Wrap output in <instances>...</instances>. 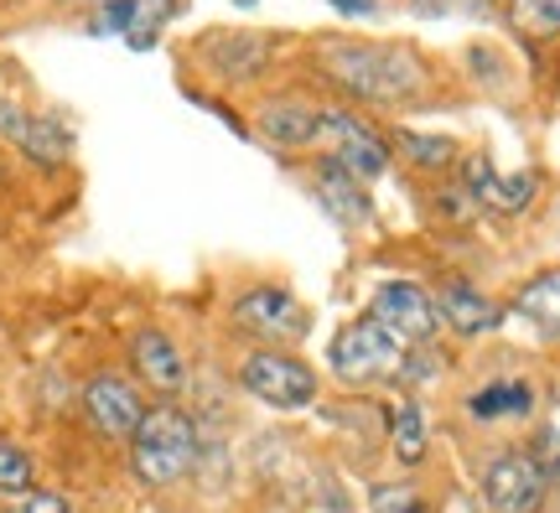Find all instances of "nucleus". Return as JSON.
<instances>
[{"label":"nucleus","mask_w":560,"mask_h":513,"mask_svg":"<svg viewBox=\"0 0 560 513\" xmlns=\"http://www.w3.org/2000/svg\"><path fill=\"white\" fill-rule=\"evenodd\" d=\"M317 62L322 73L348 89L353 100H369V104H405L420 94V62L405 53V47H389V42H342V37H327L317 42Z\"/></svg>","instance_id":"f257e3e1"},{"label":"nucleus","mask_w":560,"mask_h":513,"mask_svg":"<svg viewBox=\"0 0 560 513\" xmlns=\"http://www.w3.org/2000/svg\"><path fill=\"white\" fill-rule=\"evenodd\" d=\"M192 467H198V425L177 405H156L140 415L136 435H130V473L145 488H172Z\"/></svg>","instance_id":"f03ea898"},{"label":"nucleus","mask_w":560,"mask_h":513,"mask_svg":"<svg viewBox=\"0 0 560 513\" xmlns=\"http://www.w3.org/2000/svg\"><path fill=\"white\" fill-rule=\"evenodd\" d=\"M327 358H332V374H338L348 389H359V384H374V378L400 374L405 348L384 333L374 316H359V322L338 327V337H332Z\"/></svg>","instance_id":"7ed1b4c3"},{"label":"nucleus","mask_w":560,"mask_h":513,"mask_svg":"<svg viewBox=\"0 0 560 513\" xmlns=\"http://www.w3.org/2000/svg\"><path fill=\"white\" fill-rule=\"evenodd\" d=\"M322 151V161H332L342 172H353V177H380L384 166H389V140L359 119L353 109H322V125H317V140H312Z\"/></svg>","instance_id":"20e7f679"},{"label":"nucleus","mask_w":560,"mask_h":513,"mask_svg":"<svg viewBox=\"0 0 560 513\" xmlns=\"http://www.w3.org/2000/svg\"><path fill=\"white\" fill-rule=\"evenodd\" d=\"M240 384H244V395H255L260 405H270V410H301V405L317 399V374H312L301 358L285 353V348L249 353L240 363Z\"/></svg>","instance_id":"39448f33"},{"label":"nucleus","mask_w":560,"mask_h":513,"mask_svg":"<svg viewBox=\"0 0 560 513\" xmlns=\"http://www.w3.org/2000/svg\"><path fill=\"white\" fill-rule=\"evenodd\" d=\"M234 327L249 337H260V342H270V348H280V342H296V337L312 333V316H306V306H301L285 285H255V291H244L240 301H234Z\"/></svg>","instance_id":"423d86ee"},{"label":"nucleus","mask_w":560,"mask_h":513,"mask_svg":"<svg viewBox=\"0 0 560 513\" xmlns=\"http://www.w3.org/2000/svg\"><path fill=\"white\" fill-rule=\"evenodd\" d=\"M550 477L529 452H503L482 467V498L488 513H540Z\"/></svg>","instance_id":"0eeeda50"},{"label":"nucleus","mask_w":560,"mask_h":513,"mask_svg":"<svg viewBox=\"0 0 560 513\" xmlns=\"http://www.w3.org/2000/svg\"><path fill=\"white\" fill-rule=\"evenodd\" d=\"M369 316H374L400 348L405 342H431V333H436V322H441L436 301L425 296L416 280H389V285H380L374 301H369Z\"/></svg>","instance_id":"6e6552de"},{"label":"nucleus","mask_w":560,"mask_h":513,"mask_svg":"<svg viewBox=\"0 0 560 513\" xmlns=\"http://www.w3.org/2000/svg\"><path fill=\"white\" fill-rule=\"evenodd\" d=\"M83 415L104 441H130L145 415V399L125 374H94L83 384Z\"/></svg>","instance_id":"1a4fd4ad"},{"label":"nucleus","mask_w":560,"mask_h":513,"mask_svg":"<svg viewBox=\"0 0 560 513\" xmlns=\"http://www.w3.org/2000/svg\"><path fill=\"white\" fill-rule=\"evenodd\" d=\"M0 140H11L16 151L37 161V166H62L73 156V136L68 125H58L52 115H32L21 104H0Z\"/></svg>","instance_id":"9d476101"},{"label":"nucleus","mask_w":560,"mask_h":513,"mask_svg":"<svg viewBox=\"0 0 560 513\" xmlns=\"http://www.w3.org/2000/svg\"><path fill=\"white\" fill-rule=\"evenodd\" d=\"M462 187L472 193V202L493 208V213H524V208L535 202V193H540V177H535V172L499 177L493 161L482 156V151H472V156L462 161Z\"/></svg>","instance_id":"9b49d317"},{"label":"nucleus","mask_w":560,"mask_h":513,"mask_svg":"<svg viewBox=\"0 0 560 513\" xmlns=\"http://www.w3.org/2000/svg\"><path fill=\"white\" fill-rule=\"evenodd\" d=\"M130 369H136L156 395H177L182 384H187V358L172 337L161 333V327H140L130 337Z\"/></svg>","instance_id":"f8f14e48"},{"label":"nucleus","mask_w":560,"mask_h":513,"mask_svg":"<svg viewBox=\"0 0 560 513\" xmlns=\"http://www.w3.org/2000/svg\"><path fill=\"white\" fill-rule=\"evenodd\" d=\"M312 193H317V202L327 208V213L338 218L342 229H353V223H369V213H374V202H369V193H363V177H353V172H342V166H332V161H322L317 177H312Z\"/></svg>","instance_id":"ddd939ff"},{"label":"nucleus","mask_w":560,"mask_h":513,"mask_svg":"<svg viewBox=\"0 0 560 513\" xmlns=\"http://www.w3.org/2000/svg\"><path fill=\"white\" fill-rule=\"evenodd\" d=\"M436 316L462 337H482V333H493V327H499V306L482 296V291H472L467 280H446V285H441Z\"/></svg>","instance_id":"4468645a"},{"label":"nucleus","mask_w":560,"mask_h":513,"mask_svg":"<svg viewBox=\"0 0 560 513\" xmlns=\"http://www.w3.org/2000/svg\"><path fill=\"white\" fill-rule=\"evenodd\" d=\"M317 125H322V104H306V100H270L260 109V136L285 145V151H301L317 140Z\"/></svg>","instance_id":"2eb2a0df"},{"label":"nucleus","mask_w":560,"mask_h":513,"mask_svg":"<svg viewBox=\"0 0 560 513\" xmlns=\"http://www.w3.org/2000/svg\"><path fill=\"white\" fill-rule=\"evenodd\" d=\"M514 312L540 337H560V270H545L514 296Z\"/></svg>","instance_id":"dca6fc26"},{"label":"nucleus","mask_w":560,"mask_h":513,"mask_svg":"<svg viewBox=\"0 0 560 513\" xmlns=\"http://www.w3.org/2000/svg\"><path fill=\"white\" fill-rule=\"evenodd\" d=\"M467 410L478 420H503V415H529L535 410V384L524 378H499V384H482L467 395Z\"/></svg>","instance_id":"f3484780"},{"label":"nucleus","mask_w":560,"mask_h":513,"mask_svg":"<svg viewBox=\"0 0 560 513\" xmlns=\"http://www.w3.org/2000/svg\"><path fill=\"white\" fill-rule=\"evenodd\" d=\"M265 58H270V47L260 37H223L213 42V68H219L223 79H249V73H260Z\"/></svg>","instance_id":"a211bd4d"},{"label":"nucleus","mask_w":560,"mask_h":513,"mask_svg":"<svg viewBox=\"0 0 560 513\" xmlns=\"http://www.w3.org/2000/svg\"><path fill=\"white\" fill-rule=\"evenodd\" d=\"M509 26L529 42L560 37V0H509Z\"/></svg>","instance_id":"6ab92c4d"},{"label":"nucleus","mask_w":560,"mask_h":513,"mask_svg":"<svg viewBox=\"0 0 560 513\" xmlns=\"http://www.w3.org/2000/svg\"><path fill=\"white\" fill-rule=\"evenodd\" d=\"M395 456H400L405 467H416L420 456H425V410H420L416 399H400L395 405Z\"/></svg>","instance_id":"aec40b11"},{"label":"nucleus","mask_w":560,"mask_h":513,"mask_svg":"<svg viewBox=\"0 0 560 513\" xmlns=\"http://www.w3.org/2000/svg\"><path fill=\"white\" fill-rule=\"evenodd\" d=\"M395 145H400L416 166H425V172H441V166H452V156H457V145L446 136H416V130H400Z\"/></svg>","instance_id":"412c9836"},{"label":"nucleus","mask_w":560,"mask_h":513,"mask_svg":"<svg viewBox=\"0 0 560 513\" xmlns=\"http://www.w3.org/2000/svg\"><path fill=\"white\" fill-rule=\"evenodd\" d=\"M172 5H177V0H136V21H130L125 42H130L136 53H145V47L161 37V26H166V16H172Z\"/></svg>","instance_id":"4be33fe9"},{"label":"nucleus","mask_w":560,"mask_h":513,"mask_svg":"<svg viewBox=\"0 0 560 513\" xmlns=\"http://www.w3.org/2000/svg\"><path fill=\"white\" fill-rule=\"evenodd\" d=\"M32 477H37L32 456L21 452L16 441H0V493H5V498L32 493Z\"/></svg>","instance_id":"5701e85b"},{"label":"nucleus","mask_w":560,"mask_h":513,"mask_svg":"<svg viewBox=\"0 0 560 513\" xmlns=\"http://www.w3.org/2000/svg\"><path fill=\"white\" fill-rule=\"evenodd\" d=\"M369 509H374V513H431V509H425V498H420L410 482H374Z\"/></svg>","instance_id":"b1692460"},{"label":"nucleus","mask_w":560,"mask_h":513,"mask_svg":"<svg viewBox=\"0 0 560 513\" xmlns=\"http://www.w3.org/2000/svg\"><path fill=\"white\" fill-rule=\"evenodd\" d=\"M130 21H136V0H104L100 11H94V21H89V32L94 37H125Z\"/></svg>","instance_id":"393cba45"},{"label":"nucleus","mask_w":560,"mask_h":513,"mask_svg":"<svg viewBox=\"0 0 560 513\" xmlns=\"http://www.w3.org/2000/svg\"><path fill=\"white\" fill-rule=\"evenodd\" d=\"M535 462L545 467V477L556 473L560 477V399L550 405V415H545V425H540V441H535Z\"/></svg>","instance_id":"a878e982"},{"label":"nucleus","mask_w":560,"mask_h":513,"mask_svg":"<svg viewBox=\"0 0 560 513\" xmlns=\"http://www.w3.org/2000/svg\"><path fill=\"white\" fill-rule=\"evenodd\" d=\"M0 513H73V503H68L62 493H37V488H32V493L11 498Z\"/></svg>","instance_id":"bb28decb"},{"label":"nucleus","mask_w":560,"mask_h":513,"mask_svg":"<svg viewBox=\"0 0 560 513\" xmlns=\"http://www.w3.org/2000/svg\"><path fill=\"white\" fill-rule=\"evenodd\" d=\"M493 0H416V16H482Z\"/></svg>","instance_id":"cd10ccee"},{"label":"nucleus","mask_w":560,"mask_h":513,"mask_svg":"<svg viewBox=\"0 0 560 513\" xmlns=\"http://www.w3.org/2000/svg\"><path fill=\"white\" fill-rule=\"evenodd\" d=\"M342 16H374V0H332Z\"/></svg>","instance_id":"c85d7f7f"},{"label":"nucleus","mask_w":560,"mask_h":513,"mask_svg":"<svg viewBox=\"0 0 560 513\" xmlns=\"http://www.w3.org/2000/svg\"><path fill=\"white\" fill-rule=\"evenodd\" d=\"M234 5H260V0H234Z\"/></svg>","instance_id":"c756f323"}]
</instances>
